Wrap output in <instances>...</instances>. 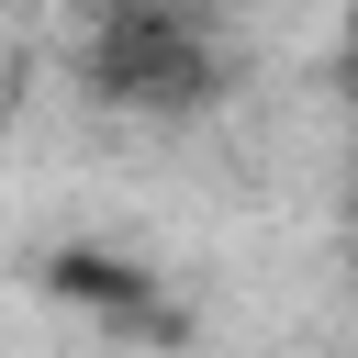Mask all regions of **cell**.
<instances>
[{
	"label": "cell",
	"mask_w": 358,
	"mask_h": 358,
	"mask_svg": "<svg viewBox=\"0 0 358 358\" xmlns=\"http://www.w3.org/2000/svg\"><path fill=\"white\" fill-rule=\"evenodd\" d=\"M67 78L112 123H213L246 78V34L224 0H78Z\"/></svg>",
	"instance_id": "cell-1"
}]
</instances>
